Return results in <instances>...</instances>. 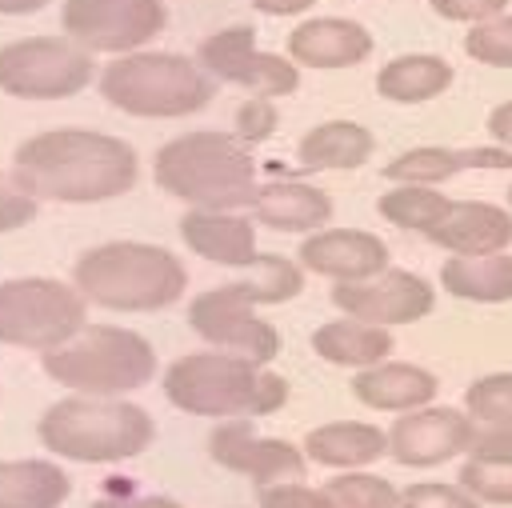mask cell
I'll use <instances>...</instances> for the list:
<instances>
[{"label":"cell","mask_w":512,"mask_h":508,"mask_svg":"<svg viewBox=\"0 0 512 508\" xmlns=\"http://www.w3.org/2000/svg\"><path fill=\"white\" fill-rule=\"evenodd\" d=\"M136 176V148L92 128H52L28 136L12 156V180L28 196L60 204H100L124 196Z\"/></svg>","instance_id":"cell-1"},{"label":"cell","mask_w":512,"mask_h":508,"mask_svg":"<svg viewBox=\"0 0 512 508\" xmlns=\"http://www.w3.org/2000/svg\"><path fill=\"white\" fill-rule=\"evenodd\" d=\"M300 288H304L300 264H292L288 256L264 252V256H256L248 280L200 292L188 304V324L208 344H216L224 352H240L256 364H268L280 352V332L256 316V304H284V300L300 296Z\"/></svg>","instance_id":"cell-2"},{"label":"cell","mask_w":512,"mask_h":508,"mask_svg":"<svg viewBox=\"0 0 512 508\" xmlns=\"http://www.w3.org/2000/svg\"><path fill=\"white\" fill-rule=\"evenodd\" d=\"M152 176L168 196L216 212L252 204L260 188L256 160L248 156L244 140L228 132H184L168 140L152 160Z\"/></svg>","instance_id":"cell-3"},{"label":"cell","mask_w":512,"mask_h":508,"mask_svg":"<svg viewBox=\"0 0 512 508\" xmlns=\"http://www.w3.org/2000/svg\"><path fill=\"white\" fill-rule=\"evenodd\" d=\"M164 396L192 416H268L284 408L288 380L240 352H188L168 364Z\"/></svg>","instance_id":"cell-4"},{"label":"cell","mask_w":512,"mask_h":508,"mask_svg":"<svg viewBox=\"0 0 512 508\" xmlns=\"http://www.w3.org/2000/svg\"><path fill=\"white\" fill-rule=\"evenodd\" d=\"M72 284L88 304H100L112 312H156L184 296L188 272L160 244L112 240V244L88 248L76 260Z\"/></svg>","instance_id":"cell-5"},{"label":"cell","mask_w":512,"mask_h":508,"mask_svg":"<svg viewBox=\"0 0 512 508\" xmlns=\"http://www.w3.org/2000/svg\"><path fill=\"white\" fill-rule=\"evenodd\" d=\"M36 432L52 456L80 464H112L140 456L152 444L156 424L140 404L116 396H68L40 416Z\"/></svg>","instance_id":"cell-6"},{"label":"cell","mask_w":512,"mask_h":508,"mask_svg":"<svg viewBox=\"0 0 512 508\" xmlns=\"http://www.w3.org/2000/svg\"><path fill=\"white\" fill-rule=\"evenodd\" d=\"M216 80L188 56L176 52H124L100 72V96L128 112L148 120L168 116H192L212 104Z\"/></svg>","instance_id":"cell-7"},{"label":"cell","mask_w":512,"mask_h":508,"mask_svg":"<svg viewBox=\"0 0 512 508\" xmlns=\"http://www.w3.org/2000/svg\"><path fill=\"white\" fill-rule=\"evenodd\" d=\"M44 372L84 396H120L152 380L156 352L152 344L116 324H84L72 340L44 352Z\"/></svg>","instance_id":"cell-8"},{"label":"cell","mask_w":512,"mask_h":508,"mask_svg":"<svg viewBox=\"0 0 512 508\" xmlns=\"http://www.w3.org/2000/svg\"><path fill=\"white\" fill-rule=\"evenodd\" d=\"M88 324V300L76 284L48 276H20L0 284V344L60 348Z\"/></svg>","instance_id":"cell-9"},{"label":"cell","mask_w":512,"mask_h":508,"mask_svg":"<svg viewBox=\"0 0 512 508\" xmlns=\"http://www.w3.org/2000/svg\"><path fill=\"white\" fill-rule=\"evenodd\" d=\"M96 60L68 36H28L0 48V92L20 100H64L88 88Z\"/></svg>","instance_id":"cell-10"},{"label":"cell","mask_w":512,"mask_h":508,"mask_svg":"<svg viewBox=\"0 0 512 508\" xmlns=\"http://www.w3.org/2000/svg\"><path fill=\"white\" fill-rule=\"evenodd\" d=\"M64 36L88 52H136L164 32L168 8L160 0H64Z\"/></svg>","instance_id":"cell-11"},{"label":"cell","mask_w":512,"mask_h":508,"mask_svg":"<svg viewBox=\"0 0 512 508\" xmlns=\"http://www.w3.org/2000/svg\"><path fill=\"white\" fill-rule=\"evenodd\" d=\"M196 64L212 76V80H228L240 84L256 96H288L300 88V72L288 56L276 52H260L256 48V32L248 24L212 32L208 40H200L196 48Z\"/></svg>","instance_id":"cell-12"},{"label":"cell","mask_w":512,"mask_h":508,"mask_svg":"<svg viewBox=\"0 0 512 508\" xmlns=\"http://www.w3.org/2000/svg\"><path fill=\"white\" fill-rule=\"evenodd\" d=\"M332 304L344 316L396 328V324H416L436 308V292L424 276L404 272V268H384L368 280H344L332 288Z\"/></svg>","instance_id":"cell-13"},{"label":"cell","mask_w":512,"mask_h":508,"mask_svg":"<svg viewBox=\"0 0 512 508\" xmlns=\"http://www.w3.org/2000/svg\"><path fill=\"white\" fill-rule=\"evenodd\" d=\"M208 456L220 468L256 480V488L280 484V480H304V468H308L304 448L280 436H260L248 416H228L224 424H216L208 436Z\"/></svg>","instance_id":"cell-14"},{"label":"cell","mask_w":512,"mask_h":508,"mask_svg":"<svg viewBox=\"0 0 512 508\" xmlns=\"http://www.w3.org/2000/svg\"><path fill=\"white\" fill-rule=\"evenodd\" d=\"M472 428H476V420L468 412L424 404V408L404 412L392 424V432H388V456L396 464H408V468H436V464L468 452Z\"/></svg>","instance_id":"cell-15"},{"label":"cell","mask_w":512,"mask_h":508,"mask_svg":"<svg viewBox=\"0 0 512 508\" xmlns=\"http://www.w3.org/2000/svg\"><path fill=\"white\" fill-rule=\"evenodd\" d=\"M300 268L316 272V276H328L336 284L344 280H368L376 272L388 268V244L372 232H360V228H316L300 252H296Z\"/></svg>","instance_id":"cell-16"},{"label":"cell","mask_w":512,"mask_h":508,"mask_svg":"<svg viewBox=\"0 0 512 508\" xmlns=\"http://www.w3.org/2000/svg\"><path fill=\"white\" fill-rule=\"evenodd\" d=\"M452 256H488L512 244V212L484 200H452L448 212L424 232Z\"/></svg>","instance_id":"cell-17"},{"label":"cell","mask_w":512,"mask_h":508,"mask_svg":"<svg viewBox=\"0 0 512 508\" xmlns=\"http://www.w3.org/2000/svg\"><path fill=\"white\" fill-rule=\"evenodd\" d=\"M372 56V32L344 16H316L288 32V60L304 68H352Z\"/></svg>","instance_id":"cell-18"},{"label":"cell","mask_w":512,"mask_h":508,"mask_svg":"<svg viewBox=\"0 0 512 508\" xmlns=\"http://www.w3.org/2000/svg\"><path fill=\"white\" fill-rule=\"evenodd\" d=\"M180 236L184 244L224 268H252L256 264V228L252 220L236 212H216V208H188L180 216Z\"/></svg>","instance_id":"cell-19"},{"label":"cell","mask_w":512,"mask_h":508,"mask_svg":"<svg viewBox=\"0 0 512 508\" xmlns=\"http://www.w3.org/2000/svg\"><path fill=\"white\" fill-rule=\"evenodd\" d=\"M440 380L420 368V364H396V360H380L368 364L352 376V396L376 412H412L432 404Z\"/></svg>","instance_id":"cell-20"},{"label":"cell","mask_w":512,"mask_h":508,"mask_svg":"<svg viewBox=\"0 0 512 508\" xmlns=\"http://www.w3.org/2000/svg\"><path fill=\"white\" fill-rule=\"evenodd\" d=\"M468 168H512V148H408L384 164V180L392 184H440Z\"/></svg>","instance_id":"cell-21"},{"label":"cell","mask_w":512,"mask_h":508,"mask_svg":"<svg viewBox=\"0 0 512 508\" xmlns=\"http://www.w3.org/2000/svg\"><path fill=\"white\" fill-rule=\"evenodd\" d=\"M252 216L276 232H316L332 220V196L300 180H272L256 188Z\"/></svg>","instance_id":"cell-22"},{"label":"cell","mask_w":512,"mask_h":508,"mask_svg":"<svg viewBox=\"0 0 512 508\" xmlns=\"http://www.w3.org/2000/svg\"><path fill=\"white\" fill-rule=\"evenodd\" d=\"M304 456L328 468H364L388 456V432L360 420H332L304 436Z\"/></svg>","instance_id":"cell-23"},{"label":"cell","mask_w":512,"mask_h":508,"mask_svg":"<svg viewBox=\"0 0 512 508\" xmlns=\"http://www.w3.org/2000/svg\"><path fill=\"white\" fill-rule=\"evenodd\" d=\"M372 148H376V140L364 124L324 120L304 132V140L296 144V156L308 172H348V168H360L372 156Z\"/></svg>","instance_id":"cell-24"},{"label":"cell","mask_w":512,"mask_h":508,"mask_svg":"<svg viewBox=\"0 0 512 508\" xmlns=\"http://www.w3.org/2000/svg\"><path fill=\"white\" fill-rule=\"evenodd\" d=\"M312 348L320 360L328 364H340V368H368V364H380L392 356V332L380 328V324H368V320H356V316H344V320H328L312 332Z\"/></svg>","instance_id":"cell-25"},{"label":"cell","mask_w":512,"mask_h":508,"mask_svg":"<svg viewBox=\"0 0 512 508\" xmlns=\"http://www.w3.org/2000/svg\"><path fill=\"white\" fill-rule=\"evenodd\" d=\"M444 292L472 304H508L512 300V256L488 252V256H448L440 268Z\"/></svg>","instance_id":"cell-26"},{"label":"cell","mask_w":512,"mask_h":508,"mask_svg":"<svg viewBox=\"0 0 512 508\" xmlns=\"http://www.w3.org/2000/svg\"><path fill=\"white\" fill-rule=\"evenodd\" d=\"M452 64L444 56H432V52H408V56H396L388 60L380 72H376V92L392 104H424L440 92H448L452 84Z\"/></svg>","instance_id":"cell-27"},{"label":"cell","mask_w":512,"mask_h":508,"mask_svg":"<svg viewBox=\"0 0 512 508\" xmlns=\"http://www.w3.org/2000/svg\"><path fill=\"white\" fill-rule=\"evenodd\" d=\"M72 480L52 460H0V508H60Z\"/></svg>","instance_id":"cell-28"},{"label":"cell","mask_w":512,"mask_h":508,"mask_svg":"<svg viewBox=\"0 0 512 508\" xmlns=\"http://www.w3.org/2000/svg\"><path fill=\"white\" fill-rule=\"evenodd\" d=\"M452 196L436 192L432 184H396L392 192H384L376 200L380 216L396 228H408V232H428L444 212H448Z\"/></svg>","instance_id":"cell-29"},{"label":"cell","mask_w":512,"mask_h":508,"mask_svg":"<svg viewBox=\"0 0 512 508\" xmlns=\"http://www.w3.org/2000/svg\"><path fill=\"white\" fill-rule=\"evenodd\" d=\"M324 496L332 500V508H396L400 504V492L392 488V480L372 476V472L332 476L324 484Z\"/></svg>","instance_id":"cell-30"},{"label":"cell","mask_w":512,"mask_h":508,"mask_svg":"<svg viewBox=\"0 0 512 508\" xmlns=\"http://www.w3.org/2000/svg\"><path fill=\"white\" fill-rule=\"evenodd\" d=\"M464 52L488 68H512V16L500 12L472 24L464 36Z\"/></svg>","instance_id":"cell-31"},{"label":"cell","mask_w":512,"mask_h":508,"mask_svg":"<svg viewBox=\"0 0 512 508\" xmlns=\"http://www.w3.org/2000/svg\"><path fill=\"white\" fill-rule=\"evenodd\" d=\"M464 408L480 424L512 420V372H488V376L472 380L464 392Z\"/></svg>","instance_id":"cell-32"},{"label":"cell","mask_w":512,"mask_h":508,"mask_svg":"<svg viewBox=\"0 0 512 508\" xmlns=\"http://www.w3.org/2000/svg\"><path fill=\"white\" fill-rule=\"evenodd\" d=\"M460 488H468L480 504H512V464L468 456L460 464Z\"/></svg>","instance_id":"cell-33"},{"label":"cell","mask_w":512,"mask_h":508,"mask_svg":"<svg viewBox=\"0 0 512 508\" xmlns=\"http://www.w3.org/2000/svg\"><path fill=\"white\" fill-rule=\"evenodd\" d=\"M396 508H480V500L460 484H412Z\"/></svg>","instance_id":"cell-34"},{"label":"cell","mask_w":512,"mask_h":508,"mask_svg":"<svg viewBox=\"0 0 512 508\" xmlns=\"http://www.w3.org/2000/svg\"><path fill=\"white\" fill-rule=\"evenodd\" d=\"M468 456L472 460L512 464V420H500V424H480L476 420L472 440H468Z\"/></svg>","instance_id":"cell-35"},{"label":"cell","mask_w":512,"mask_h":508,"mask_svg":"<svg viewBox=\"0 0 512 508\" xmlns=\"http://www.w3.org/2000/svg\"><path fill=\"white\" fill-rule=\"evenodd\" d=\"M260 508H332L324 488H308L300 480H280L260 488Z\"/></svg>","instance_id":"cell-36"},{"label":"cell","mask_w":512,"mask_h":508,"mask_svg":"<svg viewBox=\"0 0 512 508\" xmlns=\"http://www.w3.org/2000/svg\"><path fill=\"white\" fill-rule=\"evenodd\" d=\"M276 104L268 100V96H252V100H244L240 104V112H236V136L240 140H248V144H256V140H268L272 132H276Z\"/></svg>","instance_id":"cell-37"},{"label":"cell","mask_w":512,"mask_h":508,"mask_svg":"<svg viewBox=\"0 0 512 508\" xmlns=\"http://www.w3.org/2000/svg\"><path fill=\"white\" fill-rule=\"evenodd\" d=\"M36 216V196H28L12 176H0V232H16Z\"/></svg>","instance_id":"cell-38"},{"label":"cell","mask_w":512,"mask_h":508,"mask_svg":"<svg viewBox=\"0 0 512 508\" xmlns=\"http://www.w3.org/2000/svg\"><path fill=\"white\" fill-rule=\"evenodd\" d=\"M436 16L444 20H460V24H480L488 16H500L508 8V0H428Z\"/></svg>","instance_id":"cell-39"},{"label":"cell","mask_w":512,"mask_h":508,"mask_svg":"<svg viewBox=\"0 0 512 508\" xmlns=\"http://www.w3.org/2000/svg\"><path fill=\"white\" fill-rule=\"evenodd\" d=\"M88 508H184V504L168 500V496H104Z\"/></svg>","instance_id":"cell-40"},{"label":"cell","mask_w":512,"mask_h":508,"mask_svg":"<svg viewBox=\"0 0 512 508\" xmlns=\"http://www.w3.org/2000/svg\"><path fill=\"white\" fill-rule=\"evenodd\" d=\"M488 136H492L496 144L512 148V100H504L500 108H492V116H488Z\"/></svg>","instance_id":"cell-41"},{"label":"cell","mask_w":512,"mask_h":508,"mask_svg":"<svg viewBox=\"0 0 512 508\" xmlns=\"http://www.w3.org/2000/svg\"><path fill=\"white\" fill-rule=\"evenodd\" d=\"M316 0H252V8H260L264 16H300L308 12Z\"/></svg>","instance_id":"cell-42"},{"label":"cell","mask_w":512,"mask_h":508,"mask_svg":"<svg viewBox=\"0 0 512 508\" xmlns=\"http://www.w3.org/2000/svg\"><path fill=\"white\" fill-rule=\"evenodd\" d=\"M52 0H0V16H32L40 8H48Z\"/></svg>","instance_id":"cell-43"},{"label":"cell","mask_w":512,"mask_h":508,"mask_svg":"<svg viewBox=\"0 0 512 508\" xmlns=\"http://www.w3.org/2000/svg\"><path fill=\"white\" fill-rule=\"evenodd\" d=\"M508 208H512V188H508Z\"/></svg>","instance_id":"cell-44"}]
</instances>
